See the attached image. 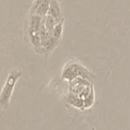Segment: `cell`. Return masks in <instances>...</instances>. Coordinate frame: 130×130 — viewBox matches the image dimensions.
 Segmentation results:
<instances>
[{"label": "cell", "mask_w": 130, "mask_h": 130, "mask_svg": "<svg viewBox=\"0 0 130 130\" xmlns=\"http://www.w3.org/2000/svg\"><path fill=\"white\" fill-rule=\"evenodd\" d=\"M68 83L69 89L64 96L65 103L79 111L91 108L94 103V89L91 80L78 77Z\"/></svg>", "instance_id": "obj_1"}, {"label": "cell", "mask_w": 130, "mask_h": 130, "mask_svg": "<svg viewBox=\"0 0 130 130\" xmlns=\"http://www.w3.org/2000/svg\"><path fill=\"white\" fill-rule=\"evenodd\" d=\"M78 77L87 78V79L92 81L94 79L95 75L78 60H76V59L68 60L62 67L61 79L71 81V80L78 78Z\"/></svg>", "instance_id": "obj_2"}, {"label": "cell", "mask_w": 130, "mask_h": 130, "mask_svg": "<svg viewBox=\"0 0 130 130\" xmlns=\"http://www.w3.org/2000/svg\"><path fill=\"white\" fill-rule=\"evenodd\" d=\"M21 74H22L21 71L18 69H12L9 72V74L4 82V85L2 87L1 94H0V108L2 111H4L7 108V106L9 105L15 84H16L17 80L19 79V77H21Z\"/></svg>", "instance_id": "obj_3"}, {"label": "cell", "mask_w": 130, "mask_h": 130, "mask_svg": "<svg viewBox=\"0 0 130 130\" xmlns=\"http://www.w3.org/2000/svg\"><path fill=\"white\" fill-rule=\"evenodd\" d=\"M51 0H34L29 12L45 16L48 13Z\"/></svg>", "instance_id": "obj_4"}, {"label": "cell", "mask_w": 130, "mask_h": 130, "mask_svg": "<svg viewBox=\"0 0 130 130\" xmlns=\"http://www.w3.org/2000/svg\"><path fill=\"white\" fill-rule=\"evenodd\" d=\"M47 14L53 16L58 21L64 20V15L62 13V9H61L59 0H51L50 7H49V10H48V13Z\"/></svg>", "instance_id": "obj_5"}]
</instances>
